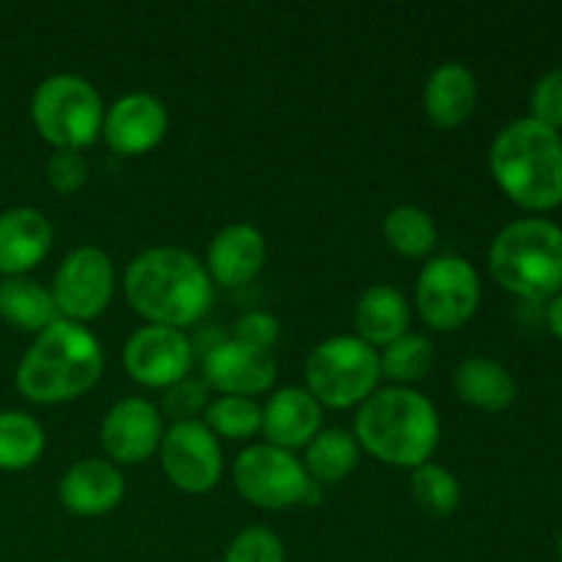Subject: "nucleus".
<instances>
[{"label": "nucleus", "mask_w": 562, "mask_h": 562, "mask_svg": "<svg viewBox=\"0 0 562 562\" xmlns=\"http://www.w3.org/2000/svg\"><path fill=\"white\" fill-rule=\"evenodd\" d=\"M113 285L115 272L108 252L93 245L75 247L60 261L53 278V300L58 305L60 318L77 324L97 318L110 305Z\"/></svg>", "instance_id": "nucleus-10"}, {"label": "nucleus", "mask_w": 562, "mask_h": 562, "mask_svg": "<svg viewBox=\"0 0 562 562\" xmlns=\"http://www.w3.org/2000/svg\"><path fill=\"white\" fill-rule=\"evenodd\" d=\"M192 366V344L181 329L146 324L135 329L124 346V368L146 387H165L187 379Z\"/></svg>", "instance_id": "nucleus-12"}, {"label": "nucleus", "mask_w": 562, "mask_h": 562, "mask_svg": "<svg viewBox=\"0 0 562 562\" xmlns=\"http://www.w3.org/2000/svg\"><path fill=\"white\" fill-rule=\"evenodd\" d=\"M267 261V239L250 223H231L209 241L206 272L220 285H245Z\"/></svg>", "instance_id": "nucleus-17"}, {"label": "nucleus", "mask_w": 562, "mask_h": 562, "mask_svg": "<svg viewBox=\"0 0 562 562\" xmlns=\"http://www.w3.org/2000/svg\"><path fill=\"white\" fill-rule=\"evenodd\" d=\"M223 562H285V547L267 527H245L228 543Z\"/></svg>", "instance_id": "nucleus-30"}, {"label": "nucleus", "mask_w": 562, "mask_h": 562, "mask_svg": "<svg viewBox=\"0 0 562 562\" xmlns=\"http://www.w3.org/2000/svg\"><path fill=\"white\" fill-rule=\"evenodd\" d=\"M31 119L55 148L82 151L102 135L104 104L86 77L60 71L38 82L31 99Z\"/></svg>", "instance_id": "nucleus-6"}, {"label": "nucleus", "mask_w": 562, "mask_h": 562, "mask_svg": "<svg viewBox=\"0 0 562 562\" xmlns=\"http://www.w3.org/2000/svg\"><path fill=\"white\" fill-rule=\"evenodd\" d=\"M124 475L113 461L82 459L60 477L58 494L66 510L75 516H104L124 497Z\"/></svg>", "instance_id": "nucleus-16"}, {"label": "nucleus", "mask_w": 562, "mask_h": 562, "mask_svg": "<svg viewBox=\"0 0 562 562\" xmlns=\"http://www.w3.org/2000/svg\"><path fill=\"white\" fill-rule=\"evenodd\" d=\"M409 488L417 508L426 516H431V519H448L450 514H456L461 503L459 477L445 470V467L431 464V461L412 470Z\"/></svg>", "instance_id": "nucleus-27"}, {"label": "nucleus", "mask_w": 562, "mask_h": 562, "mask_svg": "<svg viewBox=\"0 0 562 562\" xmlns=\"http://www.w3.org/2000/svg\"><path fill=\"white\" fill-rule=\"evenodd\" d=\"M261 431L269 445L283 450L307 448L322 431V404L302 387H283L263 406Z\"/></svg>", "instance_id": "nucleus-19"}, {"label": "nucleus", "mask_w": 562, "mask_h": 562, "mask_svg": "<svg viewBox=\"0 0 562 562\" xmlns=\"http://www.w3.org/2000/svg\"><path fill=\"white\" fill-rule=\"evenodd\" d=\"M543 322H547L549 333H552L558 340H562V294L554 296V300H549L547 311H543Z\"/></svg>", "instance_id": "nucleus-35"}, {"label": "nucleus", "mask_w": 562, "mask_h": 562, "mask_svg": "<svg viewBox=\"0 0 562 562\" xmlns=\"http://www.w3.org/2000/svg\"><path fill=\"white\" fill-rule=\"evenodd\" d=\"M126 302L162 327H192L212 307L214 285L206 267L181 247H148L130 263L124 278Z\"/></svg>", "instance_id": "nucleus-1"}, {"label": "nucleus", "mask_w": 562, "mask_h": 562, "mask_svg": "<svg viewBox=\"0 0 562 562\" xmlns=\"http://www.w3.org/2000/svg\"><path fill=\"white\" fill-rule=\"evenodd\" d=\"M0 316L25 333H44L49 324L58 322L60 311L53 300V291L25 274H16L0 280Z\"/></svg>", "instance_id": "nucleus-23"}, {"label": "nucleus", "mask_w": 562, "mask_h": 562, "mask_svg": "<svg viewBox=\"0 0 562 562\" xmlns=\"http://www.w3.org/2000/svg\"><path fill=\"white\" fill-rule=\"evenodd\" d=\"M558 552H560V560H562V532H560V541H558Z\"/></svg>", "instance_id": "nucleus-36"}, {"label": "nucleus", "mask_w": 562, "mask_h": 562, "mask_svg": "<svg viewBox=\"0 0 562 562\" xmlns=\"http://www.w3.org/2000/svg\"><path fill=\"white\" fill-rule=\"evenodd\" d=\"M417 311L434 329H459L481 302V278L461 256H437L423 267L415 289Z\"/></svg>", "instance_id": "nucleus-9"}, {"label": "nucleus", "mask_w": 562, "mask_h": 562, "mask_svg": "<svg viewBox=\"0 0 562 562\" xmlns=\"http://www.w3.org/2000/svg\"><path fill=\"white\" fill-rule=\"evenodd\" d=\"M206 406V387L198 379H181V382L170 384L162 395V409L165 415L173 417V423L195 420L198 412H203Z\"/></svg>", "instance_id": "nucleus-32"}, {"label": "nucleus", "mask_w": 562, "mask_h": 562, "mask_svg": "<svg viewBox=\"0 0 562 562\" xmlns=\"http://www.w3.org/2000/svg\"><path fill=\"white\" fill-rule=\"evenodd\" d=\"M530 119L549 130H562V66L547 71L530 93Z\"/></svg>", "instance_id": "nucleus-31"}, {"label": "nucleus", "mask_w": 562, "mask_h": 562, "mask_svg": "<svg viewBox=\"0 0 562 562\" xmlns=\"http://www.w3.org/2000/svg\"><path fill=\"white\" fill-rule=\"evenodd\" d=\"M104 371V351L82 324L58 318L36 335L16 368V387L36 404H60L86 395Z\"/></svg>", "instance_id": "nucleus-2"}, {"label": "nucleus", "mask_w": 562, "mask_h": 562, "mask_svg": "<svg viewBox=\"0 0 562 562\" xmlns=\"http://www.w3.org/2000/svg\"><path fill=\"white\" fill-rule=\"evenodd\" d=\"M488 269L519 300H554L562 294V228L541 217L505 225L492 241Z\"/></svg>", "instance_id": "nucleus-5"}, {"label": "nucleus", "mask_w": 562, "mask_h": 562, "mask_svg": "<svg viewBox=\"0 0 562 562\" xmlns=\"http://www.w3.org/2000/svg\"><path fill=\"white\" fill-rule=\"evenodd\" d=\"M382 368L373 346L355 335H335L322 340L307 355L305 384L307 393L324 406L346 409L362 404L376 390Z\"/></svg>", "instance_id": "nucleus-7"}, {"label": "nucleus", "mask_w": 562, "mask_h": 562, "mask_svg": "<svg viewBox=\"0 0 562 562\" xmlns=\"http://www.w3.org/2000/svg\"><path fill=\"white\" fill-rule=\"evenodd\" d=\"M355 324L368 346H387L409 333V302L395 285L376 283L357 300Z\"/></svg>", "instance_id": "nucleus-22"}, {"label": "nucleus", "mask_w": 562, "mask_h": 562, "mask_svg": "<svg viewBox=\"0 0 562 562\" xmlns=\"http://www.w3.org/2000/svg\"><path fill=\"white\" fill-rule=\"evenodd\" d=\"M47 181L58 192H77L88 181V162L82 151L71 148H55V154L47 162Z\"/></svg>", "instance_id": "nucleus-33"}, {"label": "nucleus", "mask_w": 562, "mask_h": 562, "mask_svg": "<svg viewBox=\"0 0 562 562\" xmlns=\"http://www.w3.org/2000/svg\"><path fill=\"white\" fill-rule=\"evenodd\" d=\"M162 412L146 398H121L102 420V448L119 464H140L162 442Z\"/></svg>", "instance_id": "nucleus-13"}, {"label": "nucleus", "mask_w": 562, "mask_h": 562, "mask_svg": "<svg viewBox=\"0 0 562 562\" xmlns=\"http://www.w3.org/2000/svg\"><path fill=\"white\" fill-rule=\"evenodd\" d=\"M355 439L373 459L415 470L437 450L439 415L417 390H373L355 417Z\"/></svg>", "instance_id": "nucleus-3"}, {"label": "nucleus", "mask_w": 562, "mask_h": 562, "mask_svg": "<svg viewBox=\"0 0 562 562\" xmlns=\"http://www.w3.org/2000/svg\"><path fill=\"white\" fill-rule=\"evenodd\" d=\"M382 234L395 252L406 258H426L437 247V225L420 206L401 203L382 220Z\"/></svg>", "instance_id": "nucleus-25"}, {"label": "nucleus", "mask_w": 562, "mask_h": 562, "mask_svg": "<svg viewBox=\"0 0 562 562\" xmlns=\"http://www.w3.org/2000/svg\"><path fill=\"white\" fill-rule=\"evenodd\" d=\"M360 461V445L344 428H324L305 448V472L316 483H338Z\"/></svg>", "instance_id": "nucleus-24"}, {"label": "nucleus", "mask_w": 562, "mask_h": 562, "mask_svg": "<svg viewBox=\"0 0 562 562\" xmlns=\"http://www.w3.org/2000/svg\"><path fill=\"white\" fill-rule=\"evenodd\" d=\"M168 132V110L151 93H126L104 113L102 135L115 154H146Z\"/></svg>", "instance_id": "nucleus-14"}, {"label": "nucleus", "mask_w": 562, "mask_h": 562, "mask_svg": "<svg viewBox=\"0 0 562 562\" xmlns=\"http://www.w3.org/2000/svg\"><path fill=\"white\" fill-rule=\"evenodd\" d=\"M280 338V324L278 318L269 316L263 311H250L245 316L236 318L234 324V340L239 344L252 346V349L272 351V346L278 344Z\"/></svg>", "instance_id": "nucleus-34"}, {"label": "nucleus", "mask_w": 562, "mask_h": 562, "mask_svg": "<svg viewBox=\"0 0 562 562\" xmlns=\"http://www.w3.org/2000/svg\"><path fill=\"white\" fill-rule=\"evenodd\" d=\"M159 461L170 483L187 494L212 492L223 475V450L203 420L173 423L159 442Z\"/></svg>", "instance_id": "nucleus-11"}, {"label": "nucleus", "mask_w": 562, "mask_h": 562, "mask_svg": "<svg viewBox=\"0 0 562 562\" xmlns=\"http://www.w3.org/2000/svg\"><path fill=\"white\" fill-rule=\"evenodd\" d=\"M234 486L247 503L267 510H283L296 503H316L318 483L283 448L250 445L234 461Z\"/></svg>", "instance_id": "nucleus-8"}, {"label": "nucleus", "mask_w": 562, "mask_h": 562, "mask_svg": "<svg viewBox=\"0 0 562 562\" xmlns=\"http://www.w3.org/2000/svg\"><path fill=\"white\" fill-rule=\"evenodd\" d=\"M477 104V80L464 64H442L428 75L423 88V108L439 130L461 126Z\"/></svg>", "instance_id": "nucleus-20"}, {"label": "nucleus", "mask_w": 562, "mask_h": 562, "mask_svg": "<svg viewBox=\"0 0 562 562\" xmlns=\"http://www.w3.org/2000/svg\"><path fill=\"white\" fill-rule=\"evenodd\" d=\"M261 423L263 406L245 395H220V398L209 401V406L203 409V426L214 437L250 439L252 434L261 431Z\"/></svg>", "instance_id": "nucleus-28"}, {"label": "nucleus", "mask_w": 562, "mask_h": 562, "mask_svg": "<svg viewBox=\"0 0 562 562\" xmlns=\"http://www.w3.org/2000/svg\"><path fill=\"white\" fill-rule=\"evenodd\" d=\"M203 373L206 382L223 395H250L267 393L278 376V366L269 351L252 349V346L239 344L228 338L212 346L203 360Z\"/></svg>", "instance_id": "nucleus-15"}, {"label": "nucleus", "mask_w": 562, "mask_h": 562, "mask_svg": "<svg viewBox=\"0 0 562 562\" xmlns=\"http://www.w3.org/2000/svg\"><path fill=\"white\" fill-rule=\"evenodd\" d=\"M53 245V225L38 209L16 206L0 214V272L25 274L44 261Z\"/></svg>", "instance_id": "nucleus-18"}, {"label": "nucleus", "mask_w": 562, "mask_h": 562, "mask_svg": "<svg viewBox=\"0 0 562 562\" xmlns=\"http://www.w3.org/2000/svg\"><path fill=\"white\" fill-rule=\"evenodd\" d=\"M434 366V346L426 335L406 333L395 338L393 344L384 346L379 355V368L382 376L393 379L398 384H412L426 379V373Z\"/></svg>", "instance_id": "nucleus-29"}, {"label": "nucleus", "mask_w": 562, "mask_h": 562, "mask_svg": "<svg viewBox=\"0 0 562 562\" xmlns=\"http://www.w3.org/2000/svg\"><path fill=\"white\" fill-rule=\"evenodd\" d=\"M488 168L499 190L527 212H549L562 203V137L530 115L494 137Z\"/></svg>", "instance_id": "nucleus-4"}, {"label": "nucleus", "mask_w": 562, "mask_h": 562, "mask_svg": "<svg viewBox=\"0 0 562 562\" xmlns=\"http://www.w3.org/2000/svg\"><path fill=\"white\" fill-rule=\"evenodd\" d=\"M453 387L464 404L483 412H503L516 401V379L492 357H467L456 366Z\"/></svg>", "instance_id": "nucleus-21"}, {"label": "nucleus", "mask_w": 562, "mask_h": 562, "mask_svg": "<svg viewBox=\"0 0 562 562\" xmlns=\"http://www.w3.org/2000/svg\"><path fill=\"white\" fill-rule=\"evenodd\" d=\"M44 453V428L25 412H0V470H25Z\"/></svg>", "instance_id": "nucleus-26"}]
</instances>
